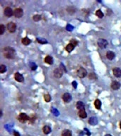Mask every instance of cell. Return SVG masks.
I'll return each mask as SVG.
<instances>
[{"label":"cell","mask_w":121,"mask_h":136,"mask_svg":"<svg viewBox=\"0 0 121 136\" xmlns=\"http://www.w3.org/2000/svg\"><path fill=\"white\" fill-rule=\"evenodd\" d=\"M78 116L80 118H86L87 117V113L85 109H84V110H79L78 111Z\"/></svg>","instance_id":"14"},{"label":"cell","mask_w":121,"mask_h":136,"mask_svg":"<svg viewBox=\"0 0 121 136\" xmlns=\"http://www.w3.org/2000/svg\"><path fill=\"white\" fill-rule=\"evenodd\" d=\"M33 21H39L40 19H41V16L40 15H38V14H35L33 16Z\"/></svg>","instance_id":"27"},{"label":"cell","mask_w":121,"mask_h":136,"mask_svg":"<svg viewBox=\"0 0 121 136\" xmlns=\"http://www.w3.org/2000/svg\"><path fill=\"white\" fill-rule=\"evenodd\" d=\"M89 79H91V80H94V79H97V77H96V75L94 73H90L89 74Z\"/></svg>","instance_id":"28"},{"label":"cell","mask_w":121,"mask_h":136,"mask_svg":"<svg viewBox=\"0 0 121 136\" xmlns=\"http://www.w3.org/2000/svg\"><path fill=\"white\" fill-rule=\"evenodd\" d=\"M67 11L68 13H69L70 14H73L75 13V8H74L73 7H69L67 9Z\"/></svg>","instance_id":"23"},{"label":"cell","mask_w":121,"mask_h":136,"mask_svg":"<svg viewBox=\"0 0 121 136\" xmlns=\"http://www.w3.org/2000/svg\"><path fill=\"white\" fill-rule=\"evenodd\" d=\"M44 100L46 102H50L51 101V97L50 96V94H45L44 95Z\"/></svg>","instance_id":"29"},{"label":"cell","mask_w":121,"mask_h":136,"mask_svg":"<svg viewBox=\"0 0 121 136\" xmlns=\"http://www.w3.org/2000/svg\"><path fill=\"white\" fill-rule=\"evenodd\" d=\"M95 14H96V16L97 17H98L99 19H102V18L104 16L103 13V12H102V11H101V10H100V9L97 10V11L96 12Z\"/></svg>","instance_id":"22"},{"label":"cell","mask_w":121,"mask_h":136,"mask_svg":"<svg viewBox=\"0 0 121 136\" xmlns=\"http://www.w3.org/2000/svg\"><path fill=\"white\" fill-rule=\"evenodd\" d=\"M53 74H54V76L55 78H61L62 77V74H63V72H62V70L60 69V68H56L54 72H53Z\"/></svg>","instance_id":"8"},{"label":"cell","mask_w":121,"mask_h":136,"mask_svg":"<svg viewBox=\"0 0 121 136\" xmlns=\"http://www.w3.org/2000/svg\"><path fill=\"white\" fill-rule=\"evenodd\" d=\"M7 71V67L4 65H0V73H4Z\"/></svg>","instance_id":"25"},{"label":"cell","mask_w":121,"mask_h":136,"mask_svg":"<svg viewBox=\"0 0 121 136\" xmlns=\"http://www.w3.org/2000/svg\"><path fill=\"white\" fill-rule=\"evenodd\" d=\"M61 135H62V136H72V132L69 129H64V130H62Z\"/></svg>","instance_id":"17"},{"label":"cell","mask_w":121,"mask_h":136,"mask_svg":"<svg viewBox=\"0 0 121 136\" xmlns=\"http://www.w3.org/2000/svg\"><path fill=\"white\" fill-rule=\"evenodd\" d=\"M76 109L79 111V110H84L85 109V105L82 101H77L76 103Z\"/></svg>","instance_id":"16"},{"label":"cell","mask_w":121,"mask_h":136,"mask_svg":"<svg viewBox=\"0 0 121 136\" xmlns=\"http://www.w3.org/2000/svg\"><path fill=\"white\" fill-rule=\"evenodd\" d=\"M69 43H71V44H72L73 45H74V46H76V45H77V44H78V42H77L75 39H72V40H70Z\"/></svg>","instance_id":"30"},{"label":"cell","mask_w":121,"mask_h":136,"mask_svg":"<svg viewBox=\"0 0 121 136\" xmlns=\"http://www.w3.org/2000/svg\"><path fill=\"white\" fill-rule=\"evenodd\" d=\"M105 136H112V135H111L110 134H106V135Z\"/></svg>","instance_id":"33"},{"label":"cell","mask_w":121,"mask_h":136,"mask_svg":"<svg viewBox=\"0 0 121 136\" xmlns=\"http://www.w3.org/2000/svg\"><path fill=\"white\" fill-rule=\"evenodd\" d=\"M14 136H20V134L17 131H14Z\"/></svg>","instance_id":"32"},{"label":"cell","mask_w":121,"mask_h":136,"mask_svg":"<svg viewBox=\"0 0 121 136\" xmlns=\"http://www.w3.org/2000/svg\"><path fill=\"white\" fill-rule=\"evenodd\" d=\"M30 117L25 113H21L18 116V120L21 123H26V121H29Z\"/></svg>","instance_id":"3"},{"label":"cell","mask_w":121,"mask_h":136,"mask_svg":"<svg viewBox=\"0 0 121 136\" xmlns=\"http://www.w3.org/2000/svg\"><path fill=\"white\" fill-rule=\"evenodd\" d=\"M62 100L64 103H69L72 100V97L69 93H64L62 95Z\"/></svg>","instance_id":"10"},{"label":"cell","mask_w":121,"mask_h":136,"mask_svg":"<svg viewBox=\"0 0 121 136\" xmlns=\"http://www.w3.org/2000/svg\"><path fill=\"white\" fill-rule=\"evenodd\" d=\"M115 54L114 52H113L111 51H108L106 53V58L108 60H113L115 58Z\"/></svg>","instance_id":"13"},{"label":"cell","mask_w":121,"mask_h":136,"mask_svg":"<svg viewBox=\"0 0 121 136\" xmlns=\"http://www.w3.org/2000/svg\"><path fill=\"white\" fill-rule=\"evenodd\" d=\"M5 30H6V27L4 26V25L3 24L0 25V35H3Z\"/></svg>","instance_id":"26"},{"label":"cell","mask_w":121,"mask_h":136,"mask_svg":"<svg viewBox=\"0 0 121 136\" xmlns=\"http://www.w3.org/2000/svg\"><path fill=\"white\" fill-rule=\"evenodd\" d=\"M89 123L91 125H96V123H97V119L95 118H90V119L89 120Z\"/></svg>","instance_id":"24"},{"label":"cell","mask_w":121,"mask_h":136,"mask_svg":"<svg viewBox=\"0 0 121 136\" xmlns=\"http://www.w3.org/2000/svg\"><path fill=\"white\" fill-rule=\"evenodd\" d=\"M3 55L7 59H14L16 55L15 50L10 47H6L3 49Z\"/></svg>","instance_id":"1"},{"label":"cell","mask_w":121,"mask_h":136,"mask_svg":"<svg viewBox=\"0 0 121 136\" xmlns=\"http://www.w3.org/2000/svg\"><path fill=\"white\" fill-rule=\"evenodd\" d=\"M94 106H95V108H96V109H98V110L101 109V101H100L99 99H96V100L94 101Z\"/></svg>","instance_id":"21"},{"label":"cell","mask_w":121,"mask_h":136,"mask_svg":"<svg viewBox=\"0 0 121 136\" xmlns=\"http://www.w3.org/2000/svg\"><path fill=\"white\" fill-rule=\"evenodd\" d=\"M113 74L115 77H121V69L119 67H114L113 69Z\"/></svg>","instance_id":"11"},{"label":"cell","mask_w":121,"mask_h":136,"mask_svg":"<svg viewBox=\"0 0 121 136\" xmlns=\"http://www.w3.org/2000/svg\"><path fill=\"white\" fill-rule=\"evenodd\" d=\"M76 74H77V76L79 78H84L87 75V71L84 67H80L77 69Z\"/></svg>","instance_id":"2"},{"label":"cell","mask_w":121,"mask_h":136,"mask_svg":"<svg viewBox=\"0 0 121 136\" xmlns=\"http://www.w3.org/2000/svg\"><path fill=\"white\" fill-rule=\"evenodd\" d=\"M98 47L101 49H104L106 48L107 46H108V41L105 39V38H99L98 40Z\"/></svg>","instance_id":"4"},{"label":"cell","mask_w":121,"mask_h":136,"mask_svg":"<svg viewBox=\"0 0 121 136\" xmlns=\"http://www.w3.org/2000/svg\"><path fill=\"white\" fill-rule=\"evenodd\" d=\"M4 14L6 17H8V18L11 17L14 15V11L11 7H7L4 10Z\"/></svg>","instance_id":"7"},{"label":"cell","mask_w":121,"mask_h":136,"mask_svg":"<svg viewBox=\"0 0 121 136\" xmlns=\"http://www.w3.org/2000/svg\"><path fill=\"white\" fill-rule=\"evenodd\" d=\"M74 48H75V46L74 45H73L72 44H71V43H69V44H67V45H66V47H65V50L67 51V52H68V53H71L74 49Z\"/></svg>","instance_id":"18"},{"label":"cell","mask_w":121,"mask_h":136,"mask_svg":"<svg viewBox=\"0 0 121 136\" xmlns=\"http://www.w3.org/2000/svg\"><path fill=\"white\" fill-rule=\"evenodd\" d=\"M7 28L9 33H14L16 30V25L14 22H9L7 25Z\"/></svg>","instance_id":"5"},{"label":"cell","mask_w":121,"mask_h":136,"mask_svg":"<svg viewBox=\"0 0 121 136\" xmlns=\"http://www.w3.org/2000/svg\"><path fill=\"white\" fill-rule=\"evenodd\" d=\"M44 62L48 65H53V58L52 56H50V55H48L44 59Z\"/></svg>","instance_id":"15"},{"label":"cell","mask_w":121,"mask_h":136,"mask_svg":"<svg viewBox=\"0 0 121 136\" xmlns=\"http://www.w3.org/2000/svg\"><path fill=\"white\" fill-rule=\"evenodd\" d=\"M35 117L33 116H32V117H30V119H29V122L31 123H33L35 122Z\"/></svg>","instance_id":"31"},{"label":"cell","mask_w":121,"mask_h":136,"mask_svg":"<svg viewBox=\"0 0 121 136\" xmlns=\"http://www.w3.org/2000/svg\"><path fill=\"white\" fill-rule=\"evenodd\" d=\"M23 11L22 9L21 8H16L14 9V16L16 17V18H18V19H20L23 16Z\"/></svg>","instance_id":"6"},{"label":"cell","mask_w":121,"mask_h":136,"mask_svg":"<svg viewBox=\"0 0 121 136\" xmlns=\"http://www.w3.org/2000/svg\"><path fill=\"white\" fill-rule=\"evenodd\" d=\"M43 132L44 134L48 135L51 132V128L49 125H45L43 128Z\"/></svg>","instance_id":"19"},{"label":"cell","mask_w":121,"mask_h":136,"mask_svg":"<svg viewBox=\"0 0 121 136\" xmlns=\"http://www.w3.org/2000/svg\"><path fill=\"white\" fill-rule=\"evenodd\" d=\"M14 79L16 81H17L19 82H23L24 81L23 76L21 74H20L19 72H16L14 74Z\"/></svg>","instance_id":"9"},{"label":"cell","mask_w":121,"mask_h":136,"mask_svg":"<svg viewBox=\"0 0 121 136\" xmlns=\"http://www.w3.org/2000/svg\"><path fill=\"white\" fill-rule=\"evenodd\" d=\"M110 86H111L112 89L117 90V89H119L120 88V84L118 82H117V81H113V82H112Z\"/></svg>","instance_id":"12"},{"label":"cell","mask_w":121,"mask_h":136,"mask_svg":"<svg viewBox=\"0 0 121 136\" xmlns=\"http://www.w3.org/2000/svg\"><path fill=\"white\" fill-rule=\"evenodd\" d=\"M21 43H22V44H23L24 45H28L31 43V40H30V39L28 38V37H25V38H22Z\"/></svg>","instance_id":"20"},{"label":"cell","mask_w":121,"mask_h":136,"mask_svg":"<svg viewBox=\"0 0 121 136\" xmlns=\"http://www.w3.org/2000/svg\"><path fill=\"white\" fill-rule=\"evenodd\" d=\"M119 126H120V130H121V121L120 122V124H119Z\"/></svg>","instance_id":"34"}]
</instances>
